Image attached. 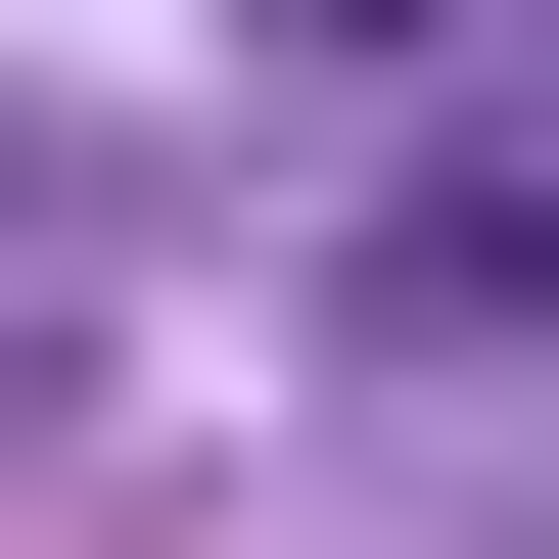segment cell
<instances>
[{
  "label": "cell",
  "mask_w": 559,
  "mask_h": 559,
  "mask_svg": "<svg viewBox=\"0 0 559 559\" xmlns=\"http://www.w3.org/2000/svg\"><path fill=\"white\" fill-rule=\"evenodd\" d=\"M373 373H559V140H419V234H373Z\"/></svg>",
  "instance_id": "obj_1"
},
{
  "label": "cell",
  "mask_w": 559,
  "mask_h": 559,
  "mask_svg": "<svg viewBox=\"0 0 559 559\" xmlns=\"http://www.w3.org/2000/svg\"><path fill=\"white\" fill-rule=\"evenodd\" d=\"M280 47H419V0H280Z\"/></svg>",
  "instance_id": "obj_2"
}]
</instances>
